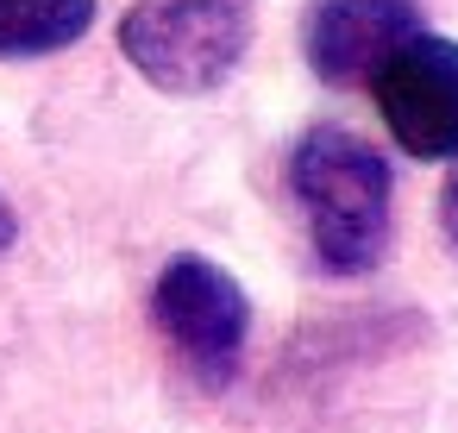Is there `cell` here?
I'll use <instances>...</instances> for the list:
<instances>
[{
  "mask_svg": "<svg viewBox=\"0 0 458 433\" xmlns=\"http://www.w3.org/2000/svg\"><path fill=\"white\" fill-rule=\"evenodd\" d=\"M289 201L327 276H364L383 264L395 226V176L370 139L345 126H308L289 151Z\"/></svg>",
  "mask_w": 458,
  "mask_h": 433,
  "instance_id": "cell-1",
  "label": "cell"
},
{
  "mask_svg": "<svg viewBox=\"0 0 458 433\" xmlns=\"http://www.w3.org/2000/svg\"><path fill=\"white\" fill-rule=\"evenodd\" d=\"M251 26L258 0H132L120 51L164 95H214L245 64Z\"/></svg>",
  "mask_w": 458,
  "mask_h": 433,
  "instance_id": "cell-2",
  "label": "cell"
},
{
  "mask_svg": "<svg viewBox=\"0 0 458 433\" xmlns=\"http://www.w3.org/2000/svg\"><path fill=\"white\" fill-rule=\"evenodd\" d=\"M151 320L201 389H226L251 345V295L201 251H176L151 283Z\"/></svg>",
  "mask_w": 458,
  "mask_h": 433,
  "instance_id": "cell-3",
  "label": "cell"
},
{
  "mask_svg": "<svg viewBox=\"0 0 458 433\" xmlns=\"http://www.w3.org/2000/svg\"><path fill=\"white\" fill-rule=\"evenodd\" d=\"M364 89L408 157L420 164L458 157V38H439L427 26L408 32Z\"/></svg>",
  "mask_w": 458,
  "mask_h": 433,
  "instance_id": "cell-4",
  "label": "cell"
},
{
  "mask_svg": "<svg viewBox=\"0 0 458 433\" xmlns=\"http://www.w3.org/2000/svg\"><path fill=\"white\" fill-rule=\"evenodd\" d=\"M408 32H420V0H308L301 57L327 89H364Z\"/></svg>",
  "mask_w": 458,
  "mask_h": 433,
  "instance_id": "cell-5",
  "label": "cell"
},
{
  "mask_svg": "<svg viewBox=\"0 0 458 433\" xmlns=\"http://www.w3.org/2000/svg\"><path fill=\"white\" fill-rule=\"evenodd\" d=\"M95 26V0H0V64L57 57Z\"/></svg>",
  "mask_w": 458,
  "mask_h": 433,
  "instance_id": "cell-6",
  "label": "cell"
},
{
  "mask_svg": "<svg viewBox=\"0 0 458 433\" xmlns=\"http://www.w3.org/2000/svg\"><path fill=\"white\" fill-rule=\"evenodd\" d=\"M439 226H445V245L458 251V157H452V176L439 189Z\"/></svg>",
  "mask_w": 458,
  "mask_h": 433,
  "instance_id": "cell-7",
  "label": "cell"
},
{
  "mask_svg": "<svg viewBox=\"0 0 458 433\" xmlns=\"http://www.w3.org/2000/svg\"><path fill=\"white\" fill-rule=\"evenodd\" d=\"M13 239H20V214H13V201H7V195H0V251H7Z\"/></svg>",
  "mask_w": 458,
  "mask_h": 433,
  "instance_id": "cell-8",
  "label": "cell"
}]
</instances>
